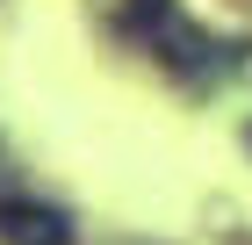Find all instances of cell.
I'll return each instance as SVG.
<instances>
[{
    "label": "cell",
    "mask_w": 252,
    "mask_h": 245,
    "mask_svg": "<svg viewBox=\"0 0 252 245\" xmlns=\"http://www.w3.org/2000/svg\"><path fill=\"white\" fill-rule=\"evenodd\" d=\"M123 29L130 36H144L173 72H188V79H202V72H216V43L194 29L188 15H180V0H130L123 7Z\"/></svg>",
    "instance_id": "cell-1"
},
{
    "label": "cell",
    "mask_w": 252,
    "mask_h": 245,
    "mask_svg": "<svg viewBox=\"0 0 252 245\" xmlns=\"http://www.w3.org/2000/svg\"><path fill=\"white\" fill-rule=\"evenodd\" d=\"M0 245H72V224L51 202H0Z\"/></svg>",
    "instance_id": "cell-2"
}]
</instances>
